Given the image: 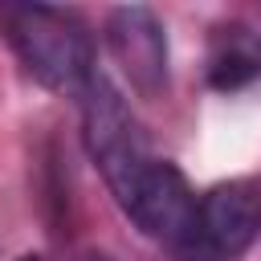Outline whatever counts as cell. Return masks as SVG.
<instances>
[{
  "label": "cell",
  "instance_id": "obj_1",
  "mask_svg": "<svg viewBox=\"0 0 261 261\" xmlns=\"http://www.w3.org/2000/svg\"><path fill=\"white\" fill-rule=\"evenodd\" d=\"M0 24L20 65L57 94H77L90 86L94 41L77 12L53 4H0Z\"/></svg>",
  "mask_w": 261,
  "mask_h": 261
},
{
  "label": "cell",
  "instance_id": "obj_2",
  "mask_svg": "<svg viewBox=\"0 0 261 261\" xmlns=\"http://www.w3.org/2000/svg\"><path fill=\"white\" fill-rule=\"evenodd\" d=\"M82 139H86V151L98 163V171H102V179H106L114 200L155 159L139 118L126 106V98L102 73H94L90 86L82 90Z\"/></svg>",
  "mask_w": 261,
  "mask_h": 261
},
{
  "label": "cell",
  "instance_id": "obj_3",
  "mask_svg": "<svg viewBox=\"0 0 261 261\" xmlns=\"http://www.w3.org/2000/svg\"><path fill=\"white\" fill-rule=\"evenodd\" d=\"M196 204H200V200L192 196L184 171H179L175 163L159 159V155H155V159L135 175V184L118 196V208L126 212V220H130L143 237L167 245L171 253H184V245H188V237H192V224H196Z\"/></svg>",
  "mask_w": 261,
  "mask_h": 261
},
{
  "label": "cell",
  "instance_id": "obj_4",
  "mask_svg": "<svg viewBox=\"0 0 261 261\" xmlns=\"http://www.w3.org/2000/svg\"><path fill=\"white\" fill-rule=\"evenodd\" d=\"M261 237V192L249 179L216 184L196 204L184 261H232Z\"/></svg>",
  "mask_w": 261,
  "mask_h": 261
},
{
  "label": "cell",
  "instance_id": "obj_5",
  "mask_svg": "<svg viewBox=\"0 0 261 261\" xmlns=\"http://www.w3.org/2000/svg\"><path fill=\"white\" fill-rule=\"evenodd\" d=\"M106 45L135 94L159 98L167 90V33L151 8H114L106 20Z\"/></svg>",
  "mask_w": 261,
  "mask_h": 261
},
{
  "label": "cell",
  "instance_id": "obj_6",
  "mask_svg": "<svg viewBox=\"0 0 261 261\" xmlns=\"http://www.w3.org/2000/svg\"><path fill=\"white\" fill-rule=\"evenodd\" d=\"M261 77V33L245 20H224L208 37V86L241 90Z\"/></svg>",
  "mask_w": 261,
  "mask_h": 261
},
{
  "label": "cell",
  "instance_id": "obj_7",
  "mask_svg": "<svg viewBox=\"0 0 261 261\" xmlns=\"http://www.w3.org/2000/svg\"><path fill=\"white\" fill-rule=\"evenodd\" d=\"M77 261H118V257H110V253H82Z\"/></svg>",
  "mask_w": 261,
  "mask_h": 261
},
{
  "label": "cell",
  "instance_id": "obj_8",
  "mask_svg": "<svg viewBox=\"0 0 261 261\" xmlns=\"http://www.w3.org/2000/svg\"><path fill=\"white\" fill-rule=\"evenodd\" d=\"M16 261H41V257H37V253H24V257H16Z\"/></svg>",
  "mask_w": 261,
  "mask_h": 261
}]
</instances>
